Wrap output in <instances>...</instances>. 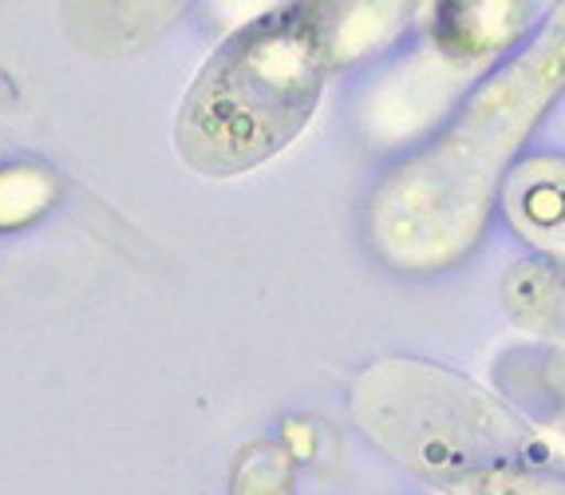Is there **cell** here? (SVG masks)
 Masks as SVG:
<instances>
[{"label": "cell", "instance_id": "6da1fadb", "mask_svg": "<svg viewBox=\"0 0 565 495\" xmlns=\"http://www.w3.org/2000/svg\"><path fill=\"white\" fill-rule=\"evenodd\" d=\"M329 56L317 4L274 9L230 36L179 115V151L206 175H237L274 159L309 124Z\"/></svg>", "mask_w": 565, "mask_h": 495}, {"label": "cell", "instance_id": "3957f363", "mask_svg": "<svg viewBox=\"0 0 565 495\" xmlns=\"http://www.w3.org/2000/svg\"><path fill=\"white\" fill-rule=\"evenodd\" d=\"M490 476V495H565V487L542 484L530 476H510V472H487Z\"/></svg>", "mask_w": 565, "mask_h": 495}, {"label": "cell", "instance_id": "7a4b0ae2", "mask_svg": "<svg viewBox=\"0 0 565 495\" xmlns=\"http://www.w3.org/2000/svg\"><path fill=\"white\" fill-rule=\"evenodd\" d=\"M56 182L36 167H9L0 171V227H17V222L36 219L40 210L52 202Z\"/></svg>", "mask_w": 565, "mask_h": 495}]
</instances>
